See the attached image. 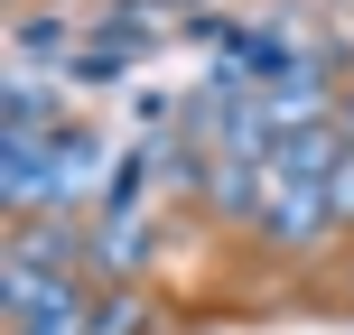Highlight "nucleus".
<instances>
[{
    "mask_svg": "<svg viewBox=\"0 0 354 335\" xmlns=\"http://www.w3.org/2000/svg\"><path fill=\"white\" fill-rule=\"evenodd\" d=\"M345 131H354V103H345Z\"/></svg>",
    "mask_w": 354,
    "mask_h": 335,
    "instance_id": "1",
    "label": "nucleus"
}]
</instances>
